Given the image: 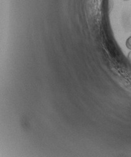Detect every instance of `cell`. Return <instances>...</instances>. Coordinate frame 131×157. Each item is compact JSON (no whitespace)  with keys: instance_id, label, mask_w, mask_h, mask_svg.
Returning a JSON list of instances; mask_svg holds the SVG:
<instances>
[{"instance_id":"cell-1","label":"cell","mask_w":131,"mask_h":157,"mask_svg":"<svg viewBox=\"0 0 131 157\" xmlns=\"http://www.w3.org/2000/svg\"><path fill=\"white\" fill-rule=\"evenodd\" d=\"M126 45L127 46V48L131 50V36H130L126 41Z\"/></svg>"},{"instance_id":"cell-3","label":"cell","mask_w":131,"mask_h":157,"mask_svg":"<svg viewBox=\"0 0 131 157\" xmlns=\"http://www.w3.org/2000/svg\"><path fill=\"white\" fill-rule=\"evenodd\" d=\"M124 1H128V0H124Z\"/></svg>"},{"instance_id":"cell-2","label":"cell","mask_w":131,"mask_h":157,"mask_svg":"<svg viewBox=\"0 0 131 157\" xmlns=\"http://www.w3.org/2000/svg\"><path fill=\"white\" fill-rule=\"evenodd\" d=\"M127 57H128V59L129 60V61L131 63V51H130V52H129Z\"/></svg>"}]
</instances>
